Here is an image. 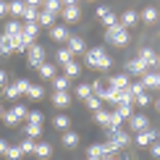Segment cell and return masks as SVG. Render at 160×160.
I'll return each instance as SVG.
<instances>
[{"mask_svg": "<svg viewBox=\"0 0 160 160\" xmlns=\"http://www.w3.org/2000/svg\"><path fill=\"white\" fill-rule=\"evenodd\" d=\"M84 55H87V66H89V68H97V71H108L110 66H113L110 55H108V52H105L102 48H92V50H87Z\"/></svg>", "mask_w": 160, "mask_h": 160, "instance_id": "obj_1", "label": "cell"}, {"mask_svg": "<svg viewBox=\"0 0 160 160\" xmlns=\"http://www.w3.org/2000/svg\"><path fill=\"white\" fill-rule=\"evenodd\" d=\"M105 39H108L110 45H116V48H123L126 42H129V29L121 24H116V26H110L108 32H105Z\"/></svg>", "mask_w": 160, "mask_h": 160, "instance_id": "obj_2", "label": "cell"}, {"mask_svg": "<svg viewBox=\"0 0 160 160\" xmlns=\"http://www.w3.org/2000/svg\"><path fill=\"white\" fill-rule=\"evenodd\" d=\"M160 139V131L155 129V126H147V129H142L139 134H134V144L137 147H150L152 142H158Z\"/></svg>", "mask_w": 160, "mask_h": 160, "instance_id": "obj_3", "label": "cell"}, {"mask_svg": "<svg viewBox=\"0 0 160 160\" xmlns=\"http://www.w3.org/2000/svg\"><path fill=\"white\" fill-rule=\"evenodd\" d=\"M26 63H29V68H39L45 63V48L42 45H29L26 48Z\"/></svg>", "mask_w": 160, "mask_h": 160, "instance_id": "obj_4", "label": "cell"}, {"mask_svg": "<svg viewBox=\"0 0 160 160\" xmlns=\"http://www.w3.org/2000/svg\"><path fill=\"white\" fill-rule=\"evenodd\" d=\"M26 113H29V110H26L24 105H13L11 110H3V123L5 126H16L18 121H24V118H26Z\"/></svg>", "mask_w": 160, "mask_h": 160, "instance_id": "obj_5", "label": "cell"}, {"mask_svg": "<svg viewBox=\"0 0 160 160\" xmlns=\"http://www.w3.org/2000/svg\"><path fill=\"white\" fill-rule=\"evenodd\" d=\"M126 121H129V131H131V134H139L142 129H147V126H150V118L142 116V113H134V116H129Z\"/></svg>", "mask_w": 160, "mask_h": 160, "instance_id": "obj_6", "label": "cell"}, {"mask_svg": "<svg viewBox=\"0 0 160 160\" xmlns=\"http://www.w3.org/2000/svg\"><path fill=\"white\" fill-rule=\"evenodd\" d=\"M37 34H39V26H37L34 21H29V24H24V26H21V42L26 45V48H29V45H34Z\"/></svg>", "mask_w": 160, "mask_h": 160, "instance_id": "obj_7", "label": "cell"}, {"mask_svg": "<svg viewBox=\"0 0 160 160\" xmlns=\"http://www.w3.org/2000/svg\"><path fill=\"white\" fill-rule=\"evenodd\" d=\"M108 139H113L116 144H121V147H129L131 144V134L126 129H116V131H108Z\"/></svg>", "mask_w": 160, "mask_h": 160, "instance_id": "obj_8", "label": "cell"}, {"mask_svg": "<svg viewBox=\"0 0 160 160\" xmlns=\"http://www.w3.org/2000/svg\"><path fill=\"white\" fill-rule=\"evenodd\" d=\"M137 58H142V61H144V66H147L150 71H152V68L158 66V52L152 50V48H142V50H139V55H137Z\"/></svg>", "mask_w": 160, "mask_h": 160, "instance_id": "obj_9", "label": "cell"}, {"mask_svg": "<svg viewBox=\"0 0 160 160\" xmlns=\"http://www.w3.org/2000/svg\"><path fill=\"white\" fill-rule=\"evenodd\" d=\"M39 79H42V82H52V79H55L58 76V68H55V63H48V61H45L42 66H39Z\"/></svg>", "mask_w": 160, "mask_h": 160, "instance_id": "obj_10", "label": "cell"}, {"mask_svg": "<svg viewBox=\"0 0 160 160\" xmlns=\"http://www.w3.org/2000/svg\"><path fill=\"white\" fill-rule=\"evenodd\" d=\"M50 102L55 105V108H66V105H71V92H52Z\"/></svg>", "mask_w": 160, "mask_h": 160, "instance_id": "obj_11", "label": "cell"}, {"mask_svg": "<svg viewBox=\"0 0 160 160\" xmlns=\"http://www.w3.org/2000/svg\"><path fill=\"white\" fill-rule=\"evenodd\" d=\"M126 71H129V74H139V76H142L144 71H150V68L144 66V61H142V58H131V61L126 63Z\"/></svg>", "mask_w": 160, "mask_h": 160, "instance_id": "obj_12", "label": "cell"}, {"mask_svg": "<svg viewBox=\"0 0 160 160\" xmlns=\"http://www.w3.org/2000/svg\"><path fill=\"white\" fill-rule=\"evenodd\" d=\"M61 16H63V21H76V18L82 16V8H79V5H63Z\"/></svg>", "mask_w": 160, "mask_h": 160, "instance_id": "obj_13", "label": "cell"}, {"mask_svg": "<svg viewBox=\"0 0 160 160\" xmlns=\"http://www.w3.org/2000/svg\"><path fill=\"white\" fill-rule=\"evenodd\" d=\"M50 37L55 39V42H66V39H68V29H66L63 24H52L50 26Z\"/></svg>", "mask_w": 160, "mask_h": 160, "instance_id": "obj_14", "label": "cell"}, {"mask_svg": "<svg viewBox=\"0 0 160 160\" xmlns=\"http://www.w3.org/2000/svg\"><path fill=\"white\" fill-rule=\"evenodd\" d=\"M142 87L144 89H158V71H144L142 74Z\"/></svg>", "mask_w": 160, "mask_h": 160, "instance_id": "obj_15", "label": "cell"}, {"mask_svg": "<svg viewBox=\"0 0 160 160\" xmlns=\"http://www.w3.org/2000/svg\"><path fill=\"white\" fill-rule=\"evenodd\" d=\"M66 45H68V50L74 52V55H76V52H84V50H87V45H84V39H82V37H71V34H68Z\"/></svg>", "mask_w": 160, "mask_h": 160, "instance_id": "obj_16", "label": "cell"}, {"mask_svg": "<svg viewBox=\"0 0 160 160\" xmlns=\"http://www.w3.org/2000/svg\"><path fill=\"white\" fill-rule=\"evenodd\" d=\"M137 21H139V13H137V11H123V13H121V21H118V24L129 29V26H134Z\"/></svg>", "mask_w": 160, "mask_h": 160, "instance_id": "obj_17", "label": "cell"}, {"mask_svg": "<svg viewBox=\"0 0 160 160\" xmlns=\"http://www.w3.org/2000/svg\"><path fill=\"white\" fill-rule=\"evenodd\" d=\"M131 82H129V76L126 74H116V76H110V84L108 87H113V89H126Z\"/></svg>", "mask_w": 160, "mask_h": 160, "instance_id": "obj_18", "label": "cell"}, {"mask_svg": "<svg viewBox=\"0 0 160 160\" xmlns=\"http://www.w3.org/2000/svg\"><path fill=\"white\" fill-rule=\"evenodd\" d=\"M139 16H142L144 24H155V21H158V8H155V5H147V8H142Z\"/></svg>", "mask_w": 160, "mask_h": 160, "instance_id": "obj_19", "label": "cell"}, {"mask_svg": "<svg viewBox=\"0 0 160 160\" xmlns=\"http://www.w3.org/2000/svg\"><path fill=\"white\" fill-rule=\"evenodd\" d=\"M121 126H123V118L118 116L116 110H110V118H108V123H105V129H108V131H116V129H121Z\"/></svg>", "mask_w": 160, "mask_h": 160, "instance_id": "obj_20", "label": "cell"}, {"mask_svg": "<svg viewBox=\"0 0 160 160\" xmlns=\"http://www.w3.org/2000/svg\"><path fill=\"white\" fill-rule=\"evenodd\" d=\"M52 24H55V13H50V11H39L37 26H52Z\"/></svg>", "mask_w": 160, "mask_h": 160, "instance_id": "obj_21", "label": "cell"}, {"mask_svg": "<svg viewBox=\"0 0 160 160\" xmlns=\"http://www.w3.org/2000/svg\"><path fill=\"white\" fill-rule=\"evenodd\" d=\"M55 61L61 63V66H66V63L74 61V52H71L68 48H61V50H55Z\"/></svg>", "mask_w": 160, "mask_h": 160, "instance_id": "obj_22", "label": "cell"}, {"mask_svg": "<svg viewBox=\"0 0 160 160\" xmlns=\"http://www.w3.org/2000/svg\"><path fill=\"white\" fill-rule=\"evenodd\" d=\"M63 76L68 79V82H71V79H76V76H79V63H76V61L66 63V66H63Z\"/></svg>", "mask_w": 160, "mask_h": 160, "instance_id": "obj_23", "label": "cell"}, {"mask_svg": "<svg viewBox=\"0 0 160 160\" xmlns=\"http://www.w3.org/2000/svg\"><path fill=\"white\" fill-rule=\"evenodd\" d=\"M34 155H37V158H50V155H52V147H50L48 142H37V144H34Z\"/></svg>", "mask_w": 160, "mask_h": 160, "instance_id": "obj_24", "label": "cell"}, {"mask_svg": "<svg viewBox=\"0 0 160 160\" xmlns=\"http://www.w3.org/2000/svg\"><path fill=\"white\" fill-rule=\"evenodd\" d=\"M100 21L105 24V29H110V26L118 24V16H116V11H105L102 16H100Z\"/></svg>", "mask_w": 160, "mask_h": 160, "instance_id": "obj_25", "label": "cell"}, {"mask_svg": "<svg viewBox=\"0 0 160 160\" xmlns=\"http://www.w3.org/2000/svg\"><path fill=\"white\" fill-rule=\"evenodd\" d=\"M11 52H13V39L0 34V55H11Z\"/></svg>", "mask_w": 160, "mask_h": 160, "instance_id": "obj_26", "label": "cell"}, {"mask_svg": "<svg viewBox=\"0 0 160 160\" xmlns=\"http://www.w3.org/2000/svg\"><path fill=\"white\" fill-rule=\"evenodd\" d=\"M3 34L5 37H18V34H21V24H18V21H8L5 29H3Z\"/></svg>", "mask_w": 160, "mask_h": 160, "instance_id": "obj_27", "label": "cell"}, {"mask_svg": "<svg viewBox=\"0 0 160 160\" xmlns=\"http://www.w3.org/2000/svg\"><path fill=\"white\" fill-rule=\"evenodd\" d=\"M24 134L29 137V139H37V137H42V126H39V123H26Z\"/></svg>", "mask_w": 160, "mask_h": 160, "instance_id": "obj_28", "label": "cell"}, {"mask_svg": "<svg viewBox=\"0 0 160 160\" xmlns=\"http://www.w3.org/2000/svg\"><path fill=\"white\" fill-rule=\"evenodd\" d=\"M63 144H66V147H76V144H79V134H76V131H63Z\"/></svg>", "mask_w": 160, "mask_h": 160, "instance_id": "obj_29", "label": "cell"}, {"mask_svg": "<svg viewBox=\"0 0 160 160\" xmlns=\"http://www.w3.org/2000/svg\"><path fill=\"white\" fill-rule=\"evenodd\" d=\"M61 0H42V11H50V13H61Z\"/></svg>", "mask_w": 160, "mask_h": 160, "instance_id": "obj_30", "label": "cell"}, {"mask_svg": "<svg viewBox=\"0 0 160 160\" xmlns=\"http://www.w3.org/2000/svg\"><path fill=\"white\" fill-rule=\"evenodd\" d=\"M24 0H13V3H8V13H13V16H24Z\"/></svg>", "mask_w": 160, "mask_h": 160, "instance_id": "obj_31", "label": "cell"}, {"mask_svg": "<svg viewBox=\"0 0 160 160\" xmlns=\"http://www.w3.org/2000/svg\"><path fill=\"white\" fill-rule=\"evenodd\" d=\"M84 105H87V108H89L92 113H97L100 108H102V100H100V97H95V95H89V97L84 100Z\"/></svg>", "mask_w": 160, "mask_h": 160, "instance_id": "obj_32", "label": "cell"}, {"mask_svg": "<svg viewBox=\"0 0 160 160\" xmlns=\"http://www.w3.org/2000/svg\"><path fill=\"white\" fill-rule=\"evenodd\" d=\"M102 155H105L102 142H100V144H89V147H87V158H102Z\"/></svg>", "mask_w": 160, "mask_h": 160, "instance_id": "obj_33", "label": "cell"}, {"mask_svg": "<svg viewBox=\"0 0 160 160\" xmlns=\"http://www.w3.org/2000/svg\"><path fill=\"white\" fill-rule=\"evenodd\" d=\"M37 16H39V8H34V5H26L21 18H26V24H29V21H34V24H37Z\"/></svg>", "mask_w": 160, "mask_h": 160, "instance_id": "obj_34", "label": "cell"}, {"mask_svg": "<svg viewBox=\"0 0 160 160\" xmlns=\"http://www.w3.org/2000/svg\"><path fill=\"white\" fill-rule=\"evenodd\" d=\"M21 147H18V144H8V150H5V158L8 160H21Z\"/></svg>", "mask_w": 160, "mask_h": 160, "instance_id": "obj_35", "label": "cell"}, {"mask_svg": "<svg viewBox=\"0 0 160 160\" xmlns=\"http://www.w3.org/2000/svg\"><path fill=\"white\" fill-rule=\"evenodd\" d=\"M26 121H29V123H39V126H42L45 113H42V110H29V113H26Z\"/></svg>", "mask_w": 160, "mask_h": 160, "instance_id": "obj_36", "label": "cell"}, {"mask_svg": "<svg viewBox=\"0 0 160 160\" xmlns=\"http://www.w3.org/2000/svg\"><path fill=\"white\" fill-rule=\"evenodd\" d=\"M26 95H29L32 100H42L45 97V89L39 84H29V92H26Z\"/></svg>", "mask_w": 160, "mask_h": 160, "instance_id": "obj_37", "label": "cell"}, {"mask_svg": "<svg viewBox=\"0 0 160 160\" xmlns=\"http://www.w3.org/2000/svg\"><path fill=\"white\" fill-rule=\"evenodd\" d=\"M52 87H55V92H68L66 87H68V79L66 76H55L52 79Z\"/></svg>", "mask_w": 160, "mask_h": 160, "instance_id": "obj_38", "label": "cell"}, {"mask_svg": "<svg viewBox=\"0 0 160 160\" xmlns=\"http://www.w3.org/2000/svg\"><path fill=\"white\" fill-rule=\"evenodd\" d=\"M89 95H92V84H79L76 87V97L79 100H87Z\"/></svg>", "mask_w": 160, "mask_h": 160, "instance_id": "obj_39", "label": "cell"}, {"mask_svg": "<svg viewBox=\"0 0 160 160\" xmlns=\"http://www.w3.org/2000/svg\"><path fill=\"white\" fill-rule=\"evenodd\" d=\"M13 87H16L18 97H21V95H26V92H29V82H26V79H16V82H13Z\"/></svg>", "mask_w": 160, "mask_h": 160, "instance_id": "obj_40", "label": "cell"}, {"mask_svg": "<svg viewBox=\"0 0 160 160\" xmlns=\"http://www.w3.org/2000/svg\"><path fill=\"white\" fill-rule=\"evenodd\" d=\"M0 95L8 97V100H16V97H18V92H16V87H13V84H5L3 89H0Z\"/></svg>", "mask_w": 160, "mask_h": 160, "instance_id": "obj_41", "label": "cell"}, {"mask_svg": "<svg viewBox=\"0 0 160 160\" xmlns=\"http://www.w3.org/2000/svg\"><path fill=\"white\" fill-rule=\"evenodd\" d=\"M108 118H110V110H105V108H100V110L95 113V121H97L100 126H105V123H108Z\"/></svg>", "mask_w": 160, "mask_h": 160, "instance_id": "obj_42", "label": "cell"}, {"mask_svg": "<svg viewBox=\"0 0 160 160\" xmlns=\"http://www.w3.org/2000/svg\"><path fill=\"white\" fill-rule=\"evenodd\" d=\"M52 123H55V129H68L71 118L68 116H55V118H52Z\"/></svg>", "mask_w": 160, "mask_h": 160, "instance_id": "obj_43", "label": "cell"}, {"mask_svg": "<svg viewBox=\"0 0 160 160\" xmlns=\"http://www.w3.org/2000/svg\"><path fill=\"white\" fill-rule=\"evenodd\" d=\"M134 102L139 105V108H147V105L152 102V97L147 95V92H142V95H137V97H134Z\"/></svg>", "mask_w": 160, "mask_h": 160, "instance_id": "obj_44", "label": "cell"}, {"mask_svg": "<svg viewBox=\"0 0 160 160\" xmlns=\"http://www.w3.org/2000/svg\"><path fill=\"white\" fill-rule=\"evenodd\" d=\"M126 89H129V92H131V95H134V97H137V95H142V92H147V89H144V87H142V82H131L129 87H126Z\"/></svg>", "mask_w": 160, "mask_h": 160, "instance_id": "obj_45", "label": "cell"}, {"mask_svg": "<svg viewBox=\"0 0 160 160\" xmlns=\"http://www.w3.org/2000/svg\"><path fill=\"white\" fill-rule=\"evenodd\" d=\"M34 139H21V144H18V147H21V152H24V155H26V152H34Z\"/></svg>", "mask_w": 160, "mask_h": 160, "instance_id": "obj_46", "label": "cell"}, {"mask_svg": "<svg viewBox=\"0 0 160 160\" xmlns=\"http://www.w3.org/2000/svg\"><path fill=\"white\" fill-rule=\"evenodd\" d=\"M116 113H118V116H121L123 121H126V118L131 116V105H116Z\"/></svg>", "mask_w": 160, "mask_h": 160, "instance_id": "obj_47", "label": "cell"}, {"mask_svg": "<svg viewBox=\"0 0 160 160\" xmlns=\"http://www.w3.org/2000/svg\"><path fill=\"white\" fill-rule=\"evenodd\" d=\"M150 152H152V158H160V139L150 144Z\"/></svg>", "mask_w": 160, "mask_h": 160, "instance_id": "obj_48", "label": "cell"}, {"mask_svg": "<svg viewBox=\"0 0 160 160\" xmlns=\"http://www.w3.org/2000/svg\"><path fill=\"white\" fill-rule=\"evenodd\" d=\"M5 84H8V74H5V71L3 68H0V89H3V87Z\"/></svg>", "mask_w": 160, "mask_h": 160, "instance_id": "obj_49", "label": "cell"}, {"mask_svg": "<svg viewBox=\"0 0 160 160\" xmlns=\"http://www.w3.org/2000/svg\"><path fill=\"white\" fill-rule=\"evenodd\" d=\"M5 13H8V3H5V0H0V18H3Z\"/></svg>", "mask_w": 160, "mask_h": 160, "instance_id": "obj_50", "label": "cell"}, {"mask_svg": "<svg viewBox=\"0 0 160 160\" xmlns=\"http://www.w3.org/2000/svg\"><path fill=\"white\" fill-rule=\"evenodd\" d=\"M24 5H34V8H39V5H42V0H24Z\"/></svg>", "mask_w": 160, "mask_h": 160, "instance_id": "obj_51", "label": "cell"}, {"mask_svg": "<svg viewBox=\"0 0 160 160\" xmlns=\"http://www.w3.org/2000/svg\"><path fill=\"white\" fill-rule=\"evenodd\" d=\"M5 150H8V142H5V139H0V155H5Z\"/></svg>", "mask_w": 160, "mask_h": 160, "instance_id": "obj_52", "label": "cell"}, {"mask_svg": "<svg viewBox=\"0 0 160 160\" xmlns=\"http://www.w3.org/2000/svg\"><path fill=\"white\" fill-rule=\"evenodd\" d=\"M102 160H121L118 155H102Z\"/></svg>", "mask_w": 160, "mask_h": 160, "instance_id": "obj_53", "label": "cell"}, {"mask_svg": "<svg viewBox=\"0 0 160 160\" xmlns=\"http://www.w3.org/2000/svg\"><path fill=\"white\" fill-rule=\"evenodd\" d=\"M158 89H160V71H158Z\"/></svg>", "mask_w": 160, "mask_h": 160, "instance_id": "obj_54", "label": "cell"}, {"mask_svg": "<svg viewBox=\"0 0 160 160\" xmlns=\"http://www.w3.org/2000/svg\"><path fill=\"white\" fill-rule=\"evenodd\" d=\"M87 160H102V158H87Z\"/></svg>", "mask_w": 160, "mask_h": 160, "instance_id": "obj_55", "label": "cell"}, {"mask_svg": "<svg viewBox=\"0 0 160 160\" xmlns=\"http://www.w3.org/2000/svg\"><path fill=\"white\" fill-rule=\"evenodd\" d=\"M0 118H3V105H0Z\"/></svg>", "mask_w": 160, "mask_h": 160, "instance_id": "obj_56", "label": "cell"}, {"mask_svg": "<svg viewBox=\"0 0 160 160\" xmlns=\"http://www.w3.org/2000/svg\"><path fill=\"white\" fill-rule=\"evenodd\" d=\"M158 110H160V97H158Z\"/></svg>", "mask_w": 160, "mask_h": 160, "instance_id": "obj_57", "label": "cell"}, {"mask_svg": "<svg viewBox=\"0 0 160 160\" xmlns=\"http://www.w3.org/2000/svg\"><path fill=\"white\" fill-rule=\"evenodd\" d=\"M158 63H160V55H158Z\"/></svg>", "mask_w": 160, "mask_h": 160, "instance_id": "obj_58", "label": "cell"}]
</instances>
